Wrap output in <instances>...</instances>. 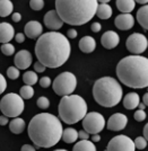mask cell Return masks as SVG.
<instances>
[{"label": "cell", "mask_w": 148, "mask_h": 151, "mask_svg": "<svg viewBox=\"0 0 148 151\" xmlns=\"http://www.w3.org/2000/svg\"><path fill=\"white\" fill-rule=\"evenodd\" d=\"M101 28H102V25L98 23V22H95V23H93L92 26H90V29L94 32V33H97V32L101 31Z\"/></svg>", "instance_id": "obj_40"}, {"label": "cell", "mask_w": 148, "mask_h": 151, "mask_svg": "<svg viewBox=\"0 0 148 151\" xmlns=\"http://www.w3.org/2000/svg\"><path fill=\"white\" fill-rule=\"evenodd\" d=\"M78 35V33L76 29H74V28H70V29H68V32H67V36H68V38H76Z\"/></svg>", "instance_id": "obj_41"}, {"label": "cell", "mask_w": 148, "mask_h": 151, "mask_svg": "<svg viewBox=\"0 0 148 151\" xmlns=\"http://www.w3.org/2000/svg\"><path fill=\"white\" fill-rule=\"evenodd\" d=\"M139 103H140L139 95L136 94V93H129L123 98V106H124V108L129 109V111L135 109L136 107H138Z\"/></svg>", "instance_id": "obj_20"}, {"label": "cell", "mask_w": 148, "mask_h": 151, "mask_svg": "<svg viewBox=\"0 0 148 151\" xmlns=\"http://www.w3.org/2000/svg\"><path fill=\"white\" fill-rule=\"evenodd\" d=\"M24 99L20 97V95L15 93H9L5 95L0 101V111L2 115L7 117H18L24 111Z\"/></svg>", "instance_id": "obj_7"}, {"label": "cell", "mask_w": 148, "mask_h": 151, "mask_svg": "<svg viewBox=\"0 0 148 151\" xmlns=\"http://www.w3.org/2000/svg\"><path fill=\"white\" fill-rule=\"evenodd\" d=\"M40 86L42 87V88H48L50 85H51L52 82H51V79L49 78V77H42L41 79H40Z\"/></svg>", "instance_id": "obj_36"}, {"label": "cell", "mask_w": 148, "mask_h": 151, "mask_svg": "<svg viewBox=\"0 0 148 151\" xmlns=\"http://www.w3.org/2000/svg\"><path fill=\"white\" fill-rule=\"evenodd\" d=\"M137 2H138V4H140V5H144V6L148 5V0H138Z\"/></svg>", "instance_id": "obj_49"}, {"label": "cell", "mask_w": 148, "mask_h": 151, "mask_svg": "<svg viewBox=\"0 0 148 151\" xmlns=\"http://www.w3.org/2000/svg\"><path fill=\"white\" fill-rule=\"evenodd\" d=\"M0 50H1V52H2L5 55L9 57V55H13L14 53H15V46H14L13 44H10V43H6V44L1 45Z\"/></svg>", "instance_id": "obj_30"}, {"label": "cell", "mask_w": 148, "mask_h": 151, "mask_svg": "<svg viewBox=\"0 0 148 151\" xmlns=\"http://www.w3.org/2000/svg\"><path fill=\"white\" fill-rule=\"evenodd\" d=\"M42 33H43V27L36 20L28 22L24 27V34L28 38H32V40L40 37L42 35Z\"/></svg>", "instance_id": "obj_17"}, {"label": "cell", "mask_w": 148, "mask_h": 151, "mask_svg": "<svg viewBox=\"0 0 148 151\" xmlns=\"http://www.w3.org/2000/svg\"><path fill=\"white\" fill-rule=\"evenodd\" d=\"M134 142H135L136 149H139V150H142V149H145L147 147V140L144 137H138Z\"/></svg>", "instance_id": "obj_32"}, {"label": "cell", "mask_w": 148, "mask_h": 151, "mask_svg": "<svg viewBox=\"0 0 148 151\" xmlns=\"http://www.w3.org/2000/svg\"><path fill=\"white\" fill-rule=\"evenodd\" d=\"M23 81L27 86H33L38 82V75L34 71H26L23 75Z\"/></svg>", "instance_id": "obj_28"}, {"label": "cell", "mask_w": 148, "mask_h": 151, "mask_svg": "<svg viewBox=\"0 0 148 151\" xmlns=\"http://www.w3.org/2000/svg\"><path fill=\"white\" fill-rule=\"evenodd\" d=\"M142 103L145 104V106L147 107L148 106V93L144 95V97H142Z\"/></svg>", "instance_id": "obj_48"}, {"label": "cell", "mask_w": 148, "mask_h": 151, "mask_svg": "<svg viewBox=\"0 0 148 151\" xmlns=\"http://www.w3.org/2000/svg\"><path fill=\"white\" fill-rule=\"evenodd\" d=\"M60 119L50 113H41L33 117L28 124V137L38 148H51L62 138Z\"/></svg>", "instance_id": "obj_2"}, {"label": "cell", "mask_w": 148, "mask_h": 151, "mask_svg": "<svg viewBox=\"0 0 148 151\" xmlns=\"http://www.w3.org/2000/svg\"><path fill=\"white\" fill-rule=\"evenodd\" d=\"M7 88V81L5 79V77L0 73V95L2 94Z\"/></svg>", "instance_id": "obj_37"}, {"label": "cell", "mask_w": 148, "mask_h": 151, "mask_svg": "<svg viewBox=\"0 0 148 151\" xmlns=\"http://www.w3.org/2000/svg\"><path fill=\"white\" fill-rule=\"evenodd\" d=\"M45 69H46V67H44V65H43L42 63H40L39 61L34 63V70H35L36 72H44Z\"/></svg>", "instance_id": "obj_38"}, {"label": "cell", "mask_w": 148, "mask_h": 151, "mask_svg": "<svg viewBox=\"0 0 148 151\" xmlns=\"http://www.w3.org/2000/svg\"><path fill=\"white\" fill-rule=\"evenodd\" d=\"M9 130L14 134H20L25 130V121L23 120V119H19V117L14 119L9 123Z\"/></svg>", "instance_id": "obj_24"}, {"label": "cell", "mask_w": 148, "mask_h": 151, "mask_svg": "<svg viewBox=\"0 0 148 151\" xmlns=\"http://www.w3.org/2000/svg\"><path fill=\"white\" fill-rule=\"evenodd\" d=\"M71 46L68 38L58 32L42 34L35 44L38 61L46 68L56 69L68 61Z\"/></svg>", "instance_id": "obj_1"}, {"label": "cell", "mask_w": 148, "mask_h": 151, "mask_svg": "<svg viewBox=\"0 0 148 151\" xmlns=\"http://www.w3.org/2000/svg\"><path fill=\"white\" fill-rule=\"evenodd\" d=\"M123 96L120 82L112 77H103L97 79L93 86V97L98 105L103 107L116 106Z\"/></svg>", "instance_id": "obj_5"}, {"label": "cell", "mask_w": 148, "mask_h": 151, "mask_svg": "<svg viewBox=\"0 0 148 151\" xmlns=\"http://www.w3.org/2000/svg\"><path fill=\"white\" fill-rule=\"evenodd\" d=\"M6 124H9L8 117L5 116V115H1V116H0V125L4 126V125H6Z\"/></svg>", "instance_id": "obj_44"}, {"label": "cell", "mask_w": 148, "mask_h": 151, "mask_svg": "<svg viewBox=\"0 0 148 151\" xmlns=\"http://www.w3.org/2000/svg\"><path fill=\"white\" fill-rule=\"evenodd\" d=\"M116 4V8L122 14H130L136 6V1L134 0H118Z\"/></svg>", "instance_id": "obj_22"}, {"label": "cell", "mask_w": 148, "mask_h": 151, "mask_svg": "<svg viewBox=\"0 0 148 151\" xmlns=\"http://www.w3.org/2000/svg\"><path fill=\"white\" fill-rule=\"evenodd\" d=\"M101 43L103 45V47L111 50L118 46V44L120 43V36L119 34L114 31H108L105 32L102 37H101Z\"/></svg>", "instance_id": "obj_15"}, {"label": "cell", "mask_w": 148, "mask_h": 151, "mask_svg": "<svg viewBox=\"0 0 148 151\" xmlns=\"http://www.w3.org/2000/svg\"><path fill=\"white\" fill-rule=\"evenodd\" d=\"M77 87L76 76L71 72H62L52 82L53 91L59 96H69L72 95Z\"/></svg>", "instance_id": "obj_8"}, {"label": "cell", "mask_w": 148, "mask_h": 151, "mask_svg": "<svg viewBox=\"0 0 148 151\" xmlns=\"http://www.w3.org/2000/svg\"><path fill=\"white\" fill-rule=\"evenodd\" d=\"M14 5L9 0H0V17H7L13 12Z\"/></svg>", "instance_id": "obj_27"}, {"label": "cell", "mask_w": 148, "mask_h": 151, "mask_svg": "<svg viewBox=\"0 0 148 151\" xmlns=\"http://www.w3.org/2000/svg\"><path fill=\"white\" fill-rule=\"evenodd\" d=\"M128 124V117L122 113H116L110 116L106 127L110 131H121Z\"/></svg>", "instance_id": "obj_12"}, {"label": "cell", "mask_w": 148, "mask_h": 151, "mask_svg": "<svg viewBox=\"0 0 148 151\" xmlns=\"http://www.w3.org/2000/svg\"><path fill=\"white\" fill-rule=\"evenodd\" d=\"M7 76H8L9 79L15 80V79H17L19 77V70L17 69L16 67H9L7 69Z\"/></svg>", "instance_id": "obj_31"}, {"label": "cell", "mask_w": 148, "mask_h": 151, "mask_svg": "<svg viewBox=\"0 0 148 151\" xmlns=\"http://www.w3.org/2000/svg\"><path fill=\"white\" fill-rule=\"evenodd\" d=\"M54 151H68V150H64V149H58V150H54Z\"/></svg>", "instance_id": "obj_51"}, {"label": "cell", "mask_w": 148, "mask_h": 151, "mask_svg": "<svg viewBox=\"0 0 148 151\" xmlns=\"http://www.w3.org/2000/svg\"><path fill=\"white\" fill-rule=\"evenodd\" d=\"M138 107H139V109H142V111H144V109L146 108V106H145V104H144V103H139Z\"/></svg>", "instance_id": "obj_50"}, {"label": "cell", "mask_w": 148, "mask_h": 151, "mask_svg": "<svg viewBox=\"0 0 148 151\" xmlns=\"http://www.w3.org/2000/svg\"><path fill=\"white\" fill-rule=\"evenodd\" d=\"M126 46H127L129 52H131L134 55H139L147 50L148 40L144 34L134 33L127 38Z\"/></svg>", "instance_id": "obj_10"}, {"label": "cell", "mask_w": 148, "mask_h": 151, "mask_svg": "<svg viewBox=\"0 0 148 151\" xmlns=\"http://www.w3.org/2000/svg\"><path fill=\"white\" fill-rule=\"evenodd\" d=\"M101 140V137L98 135V134H94V135H92V142H98Z\"/></svg>", "instance_id": "obj_47"}, {"label": "cell", "mask_w": 148, "mask_h": 151, "mask_svg": "<svg viewBox=\"0 0 148 151\" xmlns=\"http://www.w3.org/2000/svg\"><path fill=\"white\" fill-rule=\"evenodd\" d=\"M96 0H57L56 12L61 20L72 26H82L96 15Z\"/></svg>", "instance_id": "obj_4"}, {"label": "cell", "mask_w": 148, "mask_h": 151, "mask_svg": "<svg viewBox=\"0 0 148 151\" xmlns=\"http://www.w3.org/2000/svg\"><path fill=\"white\" fill-rule=\"evenodd\" d=\"M144 138L147 140V142H148V123L145 125V127H144Z\"/></svg>", "instance_id": "obj_46"}, {"label": "cell", "mask_w": 148, "mask_h": 151, "mask_svg": "<svg viewBox=\"0 0 148 151\" xmlns=\"http://www.w3.org/2000/svg\"><path fill=\"white\" fill-rule=\"evenodd\" d=\"M108 151H135V142L127 135H116L110 140Z\"/></svg>", "instance_id": "obj_11"}, {"label": "cell", "mask_w": 148, "mask_h": 151, "mask_svg": "<svg viewBox=\"0 0 148 151\" xmlns=\"http://www.w3.org/2000/svg\"><path fill=\"white\" fill-rule=\"evenodd\" d=\"M20 97L23 99H31L33 96H34V89L32 88V86H23L20 87Z\"/></svg>", "instance_id": "obj_29"}, {"label": "cell", "mask_w": 148, "mask_h": 151, "mask_svg": "<svg viewBox=\"0 0 148 151\" xmlns=\"http://www.w3.org/2000/svg\"><path fill=\"white\" fill-rule=\"evenodd\" d=\"M72 151H96V147L94 142L90 140H80L79 142L75 143Z\"/></svg>", "instance_id": "obj_23"}, {"label": "cell", "mask_w": 148, "mask_h": 151, "mask_svg": "<svg viewBox=\"0 0 148 151\" xmlns=\"http://www.w3.org/2000/svg\"><path fill=\"white\" fill-rule=\"evenodd\" d=\"M134 117H135L136 121H138V122H142V121H145V119H146V113H145V111L138 109V111L134 114Z\"/></svg>", "instance_id": "obj_35"}, {"label": "cell", "mask_w": 148, "mask_h": 151, "mask_svg": "<svg viewBox=\"0 0 148 151\" xmlns=\"http://www.w3.org/2000/svg\"><path fill=\"white\" fill-rule=\"evenodd\" d=\"M106 125L105 123V119L102 114H100L98 112H90L87 113L86 116L83 119V127L84 131L88 133V134H98L103 130Z\"/></svg>", "instance_id": "obj_9"}, {"label": "cell", "mask_w": 148, "mask_h": 151, "mask_svg": "<svg viewBox=\"0 0 148 151\" xmlns=\"http://www.w3.org/2000/svg\"><path fill=\"white\" fill-rule=\"evenodd\" d=\"M62 140L66 143H74L78 139V131L74 127H67L62 132Z\"/></svg>", "instance_id": "obj_26"}, {"label": "cell", "mask_w": 148, "mask_h": 151, "mask_svg": "<svg viewBox=\"0 0 148 151\" xmlns=\"http://www.w3.org/2000/svg\"><path fill=\"white\" fill-rule=\"evenodd\" d=\"M134 24H135V18L134 16H131V14H120L114 19V25L116 26V28L121 31H128L132 28Z\"/></svg>", "instance_id": "obj_16"}, {"label": "cell", "mask_w": 148, "mask_h": 151, "mask_svg": "<svg viewBox=\"0 0 148 151\" xmlns=\"http://www.w3.org/2000/svg\"><path fill=\"white\" fill-rule=\"evenodd\" d=\"M44 25L51 31H58L62 27L64 22L56 10H50L44 15Z\"/></svg>", "instance_id": "obj_14"}, {"label": "cell", "mask_w": 148, "mask_h": 151, "mask_svg": "<svg viewBox=\"0 0 148 151\" xmlns=\"http://www.w3.org/2000/svg\"><path fill=\"white\" fill-rule=\"evenodd\" d=\"M59 116L66 124H76L87 114V104L79 95L64 96L59 103Z\"/></svg>", "instance_id": "obj_6"}, {"label": "cell", "mask_w": 148, "mask_h": 151, "mask_svg": "<svg viewBox=\"0 0 148 151\" xmlns=\"http://www.w3.org/2000/svg\"><path fill=\"white\" fill-rule=\"evenodd\" d=\"M30 6L33 10H41L44 7V1L43 0H31Z\"/></svg>", "instance_id": "obj_34"}, {"label": "cell", "mask_w": 148, "mask_h": 151, "mask_svg": "<svg viewBox=\"0 0 148 151\" xmlns=\"http://www.w3.org/2000/svg\"><path fill=\"white\" fill-rule=\"evenodd\" d=\"M112 8L109 4H100L97 7L96 10V16L101 19H109L112 16Z\"/></svg>", "instance_id": "obj_25"}, {"label": "cell", "mask_w": 148, "mask_h": 151, "mask_svg": "<svg viewBox=\"0 0 148 151\" xmlns=\"http://www.w3.org/2000/svg\"><path fill=\"white\" fill-rule=\"evenodd\" d=\"M15 40L17 43H24L25 41V34L24 33H18V34H15Z\"/></svg>", "instance_id": "obj_39"}, {"label": "cell", "mask_w": 148, "mask_h": 151, "mask_svg": "<svg viewBox=\"0 0 148 151\" xmlns=\"http://www.w3.org/2000/svg\"><path fill=\"white\" fill-rule=\"evenodd\" d=\"M15 37V29L9 23H0V43H9Z\"/></svg>", "instance_id": "obj_18"}, {"label": "cell", "mask_w": 148, "mask_h": 151, "mask_svg": "<svg viewBox=\"0 0 148 151\" xmlns=\"http://www.w3.org/2000/svg\"><path fill=\"white\" fill-rule=\"evenodd\" d=\"M136 16H137V20H138L139 25H142L144 29L148 31V5L140 7Z\"/></svg>", "instance_id": "obj_21"}, {"label": "cell", "mask_w": 148, "mask_h": 151, "mask_svg": "<svg viewBox=\"0 0 148 151\" xmlns=\"http://www.w3.org/2000/svg\"><path fill=\"white\" fill-rule=\"evenodd\" d=\"M118 79L127 87L142 89L148 87V59L142 55H129L116 65Z\"/></svg>", "instance_id": "obj_3"}, {"label": "cell", "mask_w": 148, "mask_h": 151, "mask_svg": "<svg viewBox=\"0 0 148 151\" xmlns=\"http://www.w3.org/2000/svg\"><path fill=\"white\" fill-rule=\"evenodd\" d=\"M22 151H36V150H35V148L32 147V145H24L23 147H22Z\"/></svg>", "instance_id": "obj_45"}, {"label": "cell", "mask_w": 148, "mask_h": 151, "mask_svg": "<svg viewBox=\"0 0 148 151\" xmlns=\"http://www.w3.org/2000/svg\"><path fill=\"white\" fill-rule=\"evenodd\" d=\"M32 54L27 50H20L19 52H17L15 55V59H14L16 68L20 70H25L30 68V65L32 64Z\"/></svg>", "instance_id": "obj_13"}, {"label": "cell", "mask_w": 148, "mask_h": 151, "mask_svg": "<svg viewBox=\"0 0 148 151\" xmlns=\"http://www.w3.org/2000/svg\"><path fill=\"white\" fill-rule=\"evenodd\" d=\"M36 105H38L41 109H46L48 107H50V101H49L45 96H42V97H40L39 99H38Z\"/></svg>", "instance_id": "obj_33"}, {"label": "cell", "mask_w": 148, "mask_h": 151, "mask_svg": "<svg viewBox=\"0 0 148 151\" xmlns=\"http://www.w3.org/2000/svg\"><path fill=\"white\" fill-rule=\"evenodd\" d=\"M79 49L84 53H92L96 49V41L92 36H84L79 41Z\"/></svg>", "instance_id": "obj_19"}, {"label": "cell", "mask_w": 148, "mask_h": 151, "mask_svg": "<svg viewBox=\"0 0 148 151\" xmlns=\"http://www.w3.org/2000/svg\"><path fill=\"white\" fill-rule=\"evenodd\" d=\"M78 138H80L82 140H88L90 139V134L86 131H84V130H82V131L78 132Z\"/></svg>", "instance_id": "obj_42"}, {"label": "cell", "mask_w": 148, "mask_h": 151, "mask_svg": "<svg viewBox=\"0 0 148 151\" xmlns=\"http://www.w3.org/2000/svg\"><path fill=\"white\" fill-rule=\"evenodd\" d=\"M12 19H13L15 23H18V22L22 20V15L19 13H14L12 15Z\"/></svg>", "instance_id": "obj_43"}]
</instances>
